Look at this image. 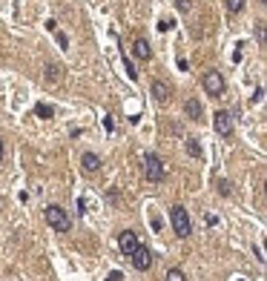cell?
I'll list each match as a JSON object with an SVG mask.
<instances>
[{
  "instance_id": "e0dca14e",
  "label": "cell",
  "mask_w": 267,
  "mask_h": 281,
  "mask_svg": "<svg viewBox=\"0 0 267 281\" xmlns=\"http://www.w3.org/2000/svg\"><path fill=\"white\" fill-rule=\"evenodd\" d=\"M218 193H221L224 198H227V195L233 193V184H230V181H224V178H221V181H218Z\"/></svg>"
},
{
  "instance_id": "2e32d148",
  "label": "cell",
  "mask_w": 267,
  "mask_h": 281,
  "mask_svg": "<svg viewBox=\"0 0 267 281\" xmlns=\"http://www.w3.org/2000/svg\"><path fill=\"white\" fill-rule=\"evenodd\" d=\"M167 281H187V275L178 270V267H172V270L167 272Z\"/></svg>"
},
{
  "instance_id": "52a82bcc",
  "label": "cell",
  "mask_w": 267,
  "mask_h": 281,
  "mask_svg": "<svg viewBox=\"0 0 267 281\" xmlns=\"http://www.w3.org/2000/svg\"><path fill=\"white\" fill-rule=\"evenodd\" d=\"M135 247H138V236H135L132 229H124V232L118 236V250H121L124 255H132Z\"/></svg>"
},
{
  "instance_id": "ba28073f",
  "label": "cell",
  "mask_w": 267,
  "mask_h": 281,
  "mask_svg": "<svg viewBox=\"0 0 267 281\" xmlns=\"http://www.w3.org/2000/svg\"><path fill=\"white\" fill-rule=\"evenodd\" d=\"M132 55L138 58V61H150V58H152L150 40H147V37H135V40H132Z\"/></svg>"
},
{
  "instance_id": "30bf717a",
  "label": "cell",
  "mask_w": 267,
  "mask_h": 281,
  "mask_svg": "<svg viewBox=\"0 0 267 281\" xmlns=\"http://www.w3.org/2000/svg\"><path fill=\"white\" fill-rule=\"evenodd\" d=\"M184 115H187L190 121H201V118H204V109L198 104V98H187V101H184Z\"/></svg>"
},
{
  "instance_id": "603a6c76",
  "label": "cell",
  "mask_w": 267,
  "mask_h": 281,
  "mask_svg": "<svg viewBox=\"0 0 267 281\" xmlns=\"http://www.w3.org/2000/svg\"><path fill=\"white\" fill-rule=\"evenodd\" d=\"M121 278H124L121 272H112V275H109V278H104V281H121Z\"/></svg>"
},
{
  "instance_id": "7c38bea8",
  "label": "cell",
  "mask_w": 267,
  "mask_h": 281,
  "mask_svg": "<svg viewBox=\"0 0 267 281\" xmlns=\"http://www.w3.org/2000/svg\"><path fill=\"white\" fill-rule=\"evenodd\" d=\"M187 152L193 155V158H204V150H201L198 138H187Z\"/></svg>"
},
{
  "instance_id": "9a60e30c",
  "label": "cell",
  "mask_w": 267,
  "mask_h": 281,
  "mask_svg": "<svg viewBox=\"0 0 267 281\" xmlns=\"http://www.w3.org/2000/svg\"><path fill=\"white\" fill-rule=\"evenodd\" d=\"M46 78L52 80V83H58V80H61V66H58V63H49V66H46Z\"/></svg>"
},
{
  "instance_id": "7402d4cb",
  "label": "cell",
  "mask_w": 267,
  "mask_h": 281,
  "mask_svg": "<svg viewBox=\"0 0 267 281\" xmlns=\"http://www.w3.org/2000/svg\"><path fill=\"white\" fill-rule=\"evenodd\" d=\"M261 95H264V89H261V86H258V89H256V95H253V98H250V101H256V104H258V101H261Z\"/></svg>"
},
{
  "instance_id": "277c9868",
  "label": "cell",
  "mask_w": 267,
  "mask_h": 281,
  "mask_svg": "<svg viewBox=\"0 0 267 281\" xmlns=\"http://www.w3.org/2000/svg\"><path fill=\"white\" fill-rule=\"evenodd\" d=\"M201 86H204V92H207V95L218 98V95L224 92V78H221V72L210 69V72L204 75V80H201Z\"/></svg>"
},
{
  "instance_id": "ffe728a7",
  "label": "cell",
  "mask_w": 267,
  "mask_h": 281,
  "mask_svg": "<svg viewBox=\"0 0 267 281\" xmlns=\"http://www.w3.org/2000/svg\"><path fill=\"white\" fill-rule=\"evenodd\" d=\"M175 9L178 12H187L190 9V0H175Z\"/></svg>"
},
{
  "instance_id": "7a4b0ae2",
  "label": "cell",
  "mask_w": 267,
  "mask_h": 281,
  "mask_svg": "<svg viewBox=\"0 0 267 281\" xmlns=\"http://www.w3.org/2000/svg\"><path fill=\"white\" fill-rule=\"evenodd\" d=\"M169 221H172V229H175L178 238H187L190 232H193V221H190L184 207H172V210H169Z\"/></svg>"
},
{
  "instance_id": "44dd1931",
  "label": "cell",
  "mask_w": 267,
  "mask_h": 281,
  "mask_svg": "<svg viewBox=\"0 0 267 281\" xmlns=\"http://www.w3.org/2000/svg\"><path fill=\"white\" fill-rule=\"evenodd\" d=\"M256 37H258V43H264V23H258L256 26Z\"/></svg>"
},
{
  "instance_id": "ac0fdd59",
  "label": "cell",
  "mask_w": 267,
  "mask_h": 281,
  "mask_svg": "<svg viewBox=\"0 0 267 281\" xmlns=\"http://www.w3.org/2000/svg\"><path fill=\"white\" fill-rule=\"evenodd\" d=\"M124 66H126V75H129V78H138V72H135V66H132V61H124Z\"/></svg>"
},
{
  "instance_id": "8fae6325",
  "label": "cell",
  "mask_w": 267,
  "mask_h": 281,
  "mask_svg": "<svg viewBox=\"0 0 267 281\" xmlns=\"http://www.w3.org/2000/svg\"><path fill=\"white\" fill-rule=\"evenodd\" d=\"M80 164H83V172H95V169L101 167V158L95 155V152H86V155L80 158Z\"/></svg>"
},
{
  "instance_id": "9c48e42d",
  "label": "cell",
  "mask_w": 267,
  "mask_h": 281,
  "mask_svg": "<svg viewBox=\"0 0 267 281\" xmlns=\"http://www.w3.org/2000/svg\"><path fill=\"white\" fill-rule=\"evenodd\" d=\"M152 98L158 101V104H167L169 95H172V89H169V83H164V80H152V86H150Z\"/></svg>"
},
{
  "instance_id": "3957f363",
  "label": "cell",
  "mask_w": 267,
  "mask_h": 281,
  "mask_svg": "<svg viewBox=\"0 0 267 281\" xmlns=\"http://www.w3.org/2000/svg\"><path fill=\"white\" fill-rule=\"evenodd\" d=\"M144 175H147V181H152V184H158L161 178H164V161H161L155 152H147V155H144Z\"/></svg>"
},
{
  "instance_id": "5b68a950",
  "label": "cell",
  "mask_w": 267,
  "mask_h": 281,
  "mask_svg": "<svg viewBox=\"0 0 267 281\" xmlns=\"http://www.w3.org/2000/svg\"><path fill=\"white\" fill-rule=\"evenodd\" d=\"M129 261H132V267H135V270L147 272V270L152 267V253L147 250V247H141V244H138V247H135V253L129 255Z\"/></svg>"
},
{
  "instance_id": "4fadbf2b",
  "label": "cell",
  "mask_w": 267,
  "mask_h": 281,
  "mask_svg": "<svg viewBox=\"0 0 267 281\" xmlns=\"http://www.w3.org/2000/svg\"><path fill=\"white\" fill-rule=\"evenodd\" d=\"M227 6V15H241L244 12V0H224Z\"/></svg>"
},
{
  "instance_id": "d6986e66",
  "label": "cell",
  "mask_w": 267,
  "mask_h": 281,
  "mask_svg": "<svg viewBox=\"0 0 267 281\" xmlns=\"http://www.w3.org/2000/svg\"><path fill=\"white\" fill-rule=\"evenodd\" d=\"M158 29H161V32H169V29H172V20H169V18L158 20Z\"/></svg>"
},
{
  "instance_id": "5bb4252c",
  "label": "cell",
  "mask_w": 267,
  "mask_h": 281,
  "mask_svg": "<svg viewBox=\"0 0 267 281\" xmlns=\"http://www.w3.org/2000/svg\"><path fill=\"white\" fill-rule=\"evenodd\" d=\"M35 112H37V118H43V121L55 118V109H52L49 104H37V106H35Z\"/></svg>"
},
{
  "instance_id": "6da1fadb",
  "label": "cell",
  "mask_w": 267,
  "mask_h": 281,
  "mask_svg": "<svg viewBox=\"0 0 267 281\" xmlns=\"http://www.w3.org/2000/svg\"><path fill=\"white\" fill-rule=\"evenodd\" d=\"M46 224L55 232H69V227H72L69 212L63 210V207H58V204H52V207H46Z\"/></svg>"
},
{
  "instance_id": "8992f818",
  "label": "cell",
  "mask_w": 267,
  "mask_h": 281,
  "mask_svg": "<svg viewBox=\"0 0 267 281\" xmlns=\"http://www.w3.org/2000/svg\"><path fill=\"white\" fill-rule=\"evenodd\" d=\"M213 123H215V132H218V135H224V138H227V135H233V118H230V112H227V109H218V112H215V118H213Z\"/></svg>"
},
{
  "instance_id": "cb8c5ba5",
  "label": "cell",
  "mask_w": 267,
  "mask_h": 281,
  "mask_svg": "<svg viewBox=\"0 0 267 281\" xmlns=\"http://www.w3.org/2000/svg\"><path fill=\"white\" fill-rule=\"evenodd\" d=\"M0 161H3V140H0Z\"/></svg>"
}]
</instances>
